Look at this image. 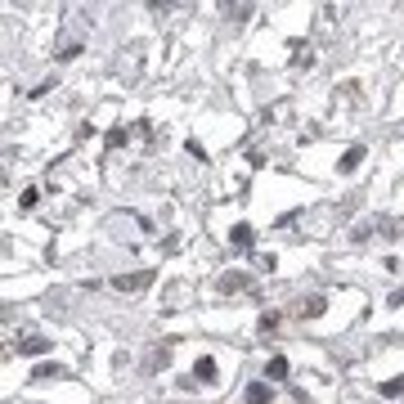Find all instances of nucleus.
I'll use <instances>...</instances> for the list:
<instances>
[{"label":"nucleus","instance_id":"nucleus-4","mask_svg":"<svg viewBox=\"0 0 404 404\" xmlns=\"http://www.w3.org/2000/svg\"><path fill=\"white\" fill-rule=\"evenodd\" d=\"M32 377H36V382H54V377H68V373L59 369V364H36V373H32Z\"/></svg>","mask_w":404,"mask_h":404},{"label":"nucleus","instance_id":"nucleus-8","mask_svg":"<svg viewBox=\"0 0 404 404\" xmlns=\"http://www.w3.org/2000/svg\"><path fill=\"white\" fill-rule=\"evenodd\" d=\"M193 373H198L202 382H212V377H216V360H207V355H202V360H198V369H193Z\"/></svg>","mask_w":404,"mask_h":404},{"label":"nucleus","instance_id":"nucleus-2","mask_svg":"<svg viewBox=\"0 0 404 404\" xmlns=\"http://www.w3.org/2000/svg\"><path fill=\"white\" fill-rule=\"evenodd\" d=\"M50 350V337H23L18 341V355H45Z\"/></svg>","mask_w":404,"mask_h":404},{"label":"nucleus","instance_id":"nucleus-11","mask_svg":"<svg viewBox=\"0 0 404 404\" xmlns=\"http://www.w3.org/2000/svg\"><path fill=\"white\" fill-rule=\"evenodd\" d=\"M391 305H404V288H396V292H391Z\"/></svg>","mask_w":404,"mask_h":404},{"label":"nucleus","instance_id":"nucleus-7","mask_svg":"<svg viewBox=\"0 0 404 404\" xmlns=\"http://www.w3.org/2000/svg\"><path fill=\"white\" fill-rule=\"evenodd\" d=\"M265 377H288V360H283V355H274V360H269Z\"/></svg>","mask_w":404,"mask_h":404},{"label":"nucleus","instance_id":"nucleus-5","mask_svg":"<svg viewBox=\"0 0 404 404\" xmlns=\"http://www.w3.org/2000/svg\"><path fill=\"white\" fill-rule=\"evenodd\" d=\"M360 162H364V149H360V144H355V149H346V157H341V171H346V176H350V171L360 166Z\"/></svg>","mask_w":404,"mask_h":404},{"label":"nucleus","instance_id":"nucleus-6","mask_svg":"<svg viewBox=\"0 0 404 404\" xmlns=\"http://www.w3.org/2000/svg\"><path fill=\"white\" fill-rule=\"evenodd\" d=\"M324 305H328L324 297H310V301L301 305V314H310V319H319V314H324Z\"/></svg>","mask_w":404,"mask_h":404},{"label":"nucleus","instance_id":"nucleus-1","mask_svg":"<svg viewBox=\"0 0 404 404\" xmlns=\"http://www.w3.org/2000/svg\"><path fill=\"white\" fill-rule=\"evenodd\" d=\"M153 283V274L144 269V274H121V278H113V288L117 292H140V288H149Z\"/></svg>","mask_w":404,"mask_h":404},{"label":"nucleus","instance_id":"nucleus-3","mask_svg":"<svg viewBox=\"0 0 404 404\" xmlns=\"http://www.w3.org/2000/svg\"><path fill=\"white\" fill-rule=\"evenodd\" d=\"M252 238H256L252 225H234V229H229V243H234V247H252Z\"/></svg>","mask_w":404,"mask_h":404},{"label":"nucleus","instance_id":"nucleus-9","mask_svg":"<svg viewBox=\"0 0 404 404\" xmlns=\"http://www.w3.org/2000/svg\"><path fill=\"white\" fill-rule=\"evenodd\" d=\"M265 400H269V391H265L261 382H252V386H247V404H265Z\"/></svg>","mask_w":404,"mask_h":404},{"label":"nucleus","instance_id":"nucleus-10","mask_svg":"<svg viewBox=\"0 0 404 404\" xmlns=\"http://www.w3.org/2000/svg\"><path fill=\"white\" fill-rule=\"evenodd\" d=\"M220 288H225V292H234V288H247V274H225V278H220Z\"/></svg>","mask_w":404,"mask_h":404}]
</instances>
